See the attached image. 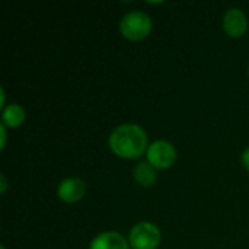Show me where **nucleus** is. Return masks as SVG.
Returning a JSON list of instances; mask_svg holds the SVG:
<instances>
[{"mask_svg":"<svg viewBox=\"0 0 249 249\" xmlns=\"http://www.w3.org/2000/svg\"><path fill=\"white\" fill-rule=\"evenodd\" d=\"M108 146L111 152L123 159H137L147 152V134L139 124L125 123L117 125L109 137Z\"/></svg>","mask_w":249,"mask_h":249,"instance_id":"1","label":"nucleus"},{"mask_svg":"<svg viewBox=\"0 0 249 249\" xmlns=\"http://www.w3.org/2000/svg\"><path fill=\"white\" fill-rule=\"evenodd\" d=\"M152 18L142 10H131L120 20V32L128 41H142L152 32Z\"/></svg>","mask_w":249,"mask_h":249,"instance_id":"2","label":"nucleus"},{"mask_svg":"<svg viewBox=\"0 0 249 249\" xmlns=\"http://www.w3.org/2000/svg\"><path fill=\"white\" fill-rule=\"evenodd\" d=\"M162 241L160 231L150 222H140L134 225L128 233L131 249H158Z\"/></svg>","mask_w":249,"mask_h":249,"instance_id":"3","label":"nucleus"},{"mask_svg":"<svg viewBox=\"0 0 249 249\" xmlns=\"http://www.w3.org/2000/svg\"><path fill=\"white\" fill-rule=\"evenodd\" d=\"M146 158L155 169H168L177 160V149L168 140H156L149 144Z\"/></svg>","mask_w":249,"mask_h":249,"instance_id":"4","label":"nucleus"},{"mask_svg":"<svg viewBox=\"0 0 249 249\" xmlns=\"http://www.w3.org/2000/svg\"><path fill=\"white\" fill-rule=\"evenodd\" d=\"M86 193V182L77 177L64 178L57 187V197L67 204H74L83 198Z\"/></svg>","mask_w":249,"mask_h":249,"instance_id":"5","label":"nucleus"},{"mask_svg":"<svg viewBox=\"0 0 249 249\" xmlns=\"http://www.w3.org/2000/svg\"><path fill=\"white\" fill-rule=\"evenodd\" d=\"M225 32L232 38H241L248 29V18L244 10L238 7H231L222 19Z\"/></svg>","mask_w":249,"mask_h":249,"instance_id":"6","label":"nucleus"},{"mask_svg":"<svg viewBox=\"0 0 249 249\" xmlns=\"http://www.w3.org/2000/svg\"><path fill=\"white\" fill-rule=\"evenodd\" d=\"M89 249H131L130 242L115 231L98 233L89 244Z\"/></svg>","mask_w":249,"mask_h":249,"instance_id":"7","label":"nucleus"},{"mask_svg":"<svg viewBox=\"0 0 249 249\" xmlns=\"http://www.w3.org/2000/svg\"><path fill=\"white\" fill-rule=\"evenodd\" d=\"M25 109L19 104H9L1 109V124L7 128H18L25 121Z\"/></svg>","mask_w":249,"mask_h":249,"instance_id":"8","label":"nucleus"},{"mask_svg":"<svg viewBox=\"0 0 249 249\" xmlns=\"http://www.w3.org/2000/svg\"><path fill=\"white\" fill-rule=\"evenodd\" d=\"M133 177H134L136 182L144 188L155 185V182L158 179L156 169L149 162H139L133 169Z\"/></svg>","mask_w":249,"mask_h":249,"instance_id":"9","label":"nucleus"},{"mask_svg":"<svg viewBox=\"0 0 249 249\" xmlns=\"http://www.w3.org/2000/svg\"><path fill=\"white\" fill-rule=\"evenodd\" d=\"M241 162H242V166L249 172V147H247L244 152H242V156H241Z\"/></svg>","mask_w":249,"mask_h":249,"instance_id":"10","label":"nucleus"},{"mask_svg":"<svg viewBox=\"0 0 249 249\" xmlns=\"http://www.w3.org/2000/svg\"><path fill=\"white\" fill-rule=\"evenodd\" d=\"M6 128H7L6 125L0 124V136H1V139H0V147H1V149H4V147H6V140H7Z\"/></svg>","mask_w":249,"mask_h":249,"instance_id":"11","label":"nucleus"},{"mask_svg":"<svg viewBox=\"0 0 249 249\" xmlns=\"http://www.w3.org/2000/svg\"><path fill=\"white\" fill-rule=\"evenodd\" d=\"M7 191V178L4 174L0 175V194H6Z\"/></svg>","mask_w":249,"mask_h":249,"instance_id":"12","label":"nucleus"},{"mask_svg":"<svg viewBox=\"0 0 249 249\" xmlns=\"http://www.w3.org/2000/svg\"><path fill=\"white\" fill-rule=\"evenodd\" d=\"M4 102H6V92H4V89L3 88H0V107L1 108H4L6 105H4Z\"/></svg>","mask_w":249,"mask_h":249,"instance_id":"13","label":"nucleus"},{"mask_svg":"<svg viewBox=\"0 0 249 249\" xmlns=\"http://www.w3.org/2000/svg\"><path fill=\"white\" fill-rule=\"evenodd\" d=\"M0 249H6V247L4 245H0Z\"/></svg>","mask_w":249,"mask_h":249,"instance_id":"14","label":"nucleus"}]
</instances>
